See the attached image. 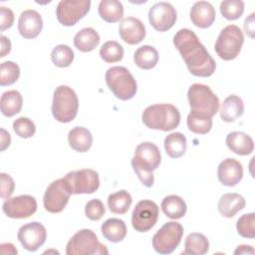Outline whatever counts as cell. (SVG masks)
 Returning a JSON list of instances; mask_svg holds the SVG:
<instances>
[{"label": "cell", "mask_w": 255, "mask_h": 255, "mask_svg": "<svg viewBox=\"0 0 255 255\" xmlns=\"http://www.w3.org/2000/svg\"><path fill=\"white\" fill-rule=\"evenodd\" d=\"M173 45L193 76L207 78L213 75L216 63L192 30L187 28L178 30L173 37Z\"/></svg>", "instance_id": "cell-1"}, {"label": "cell", "mask_w": 255, "mask_h": 255, "mask_svg": "<svg viewBox=\"0 0 255 255\" xmlns=\"http://www.w3.org/2000/svg\"><path fill=\"white\" fill-rule=\"evenodd\" d=\"M160 161L159 148L150 141H144L135 147L130 163L140 182L146 187H151L154 182L152 171L159 166Z\"/></svg>", "instance_id": "cell-2"}, {"label": "cell", "mask_w": 255, "mask_h": 255, "mask_svg": "<svg viewBox=\"0 0 255 255\" xmlns=\"http://www.w3.org/2000/svg\"><path fill=\"white\" fill-rule=\"evenodd\" d=\"M141 119L148 128L169 131L178 127L180 113L173 105L155 104L145 108Z\"/></svg>", "instance_id": "cell-3"}, {"label": "cell", "mask_w": 255, "mask_h": 255, "mask_svg": "<svg viewBox=\"0 0 255 255\" xmlns=\"http://www.w3.org/2000/svg\"><path fill=\"white\" fill-rule=\"evenodd\" d=\"M79 100L75 91L69 86L57 87L53 94L52 114L59 123H70L78 114Z\"/></svg>", "instance_id": "cell-4"}, {"label": "cell", "mask_w": 255, "mask_h": 255, "mask_svg": "<svg viewBox=\"0 0 255 255\" xmlns=\"http://www.w3.org/2000/svg\"><path fill=\"white\" fill-rule=\"evenodd\" d=\"M105 80L112 93L122 101L130 100L136 94V81L125 67L116 66L108 69Z\"/></svg>", "instance_id": "cell-5"}, {"label": "cell", "mask_w": 255, "mask_h": 255, "mask_svg": "<svg viewBox=\"0 0 255 255\" xmlns=\"http://www.w3.org/2000/svg\"><path fill=\"white\" fill-rule=\"evenodd\" d=\"M190 112L212 118L219 110V99L211 89L203 84H193L187 92Z\"/></svg>", "instance_id": "cell-6"}, {"label": "cell", "mask_w": 255, "mask_h": 255, "mask_svg": "<svg viewBox=\"0 0 255 255\" xmlns=\"http://www.w3.org/2000/svg\"><path fill=\"white\" fill-rule=\"evenodd\" d=\"M67 255H102L109 254L107 246L102 244L94 231L81 229L67 243Z\"/></svg>", "instance_id": "cell-7"}, {"label": "cell", "mask_w": 255, "mask_h": 255, "mask_svg": "<svg viewBox=\"0 0 255 255\" xmlns=\"http://www.w3.org/2000/svg\"><path fill=\"white\" fill-rule=\"evenodd\" d=\"M243 43L244 36L241 29L236 25H228L219 33L214 49L220 59L231 61L239 55Z\"/></svg>", "instance_id": "cell-8"}, {"label": "cell", "mask_w": 255, "mask_h": 255, "mask_svg": "<svg viewBox=\"0 0 255 255\" xmlns=\"http://www.w3.org/2000/svg\"><path fill=\"white\" fill-rule=\"evenodd\" d=\"M182 236V225L176 221H169L153 235L152 247L159 254H170L178 247Z\"/></svg>", "instance_id": "cell-9"}, {"label": "cell", "mask_w": 255, "mask_h": 255, "mask_svg": "<svg viewBox=\"0 0 255 255\" xmlns=\"http://www.w3.org/2000/svg\"><path fill=\"white\" fill-rule=\"evenodd\" d=\"M72 194H91L100 187L99 173L91 168H83L68 172L64 176Z\"/></svg>", "instance_id": "cell-10"}, {"label": "cell", "mask_w": 255, "mask_h": 255, "mask_svg": "<svg viewBox=\"0 0 255 255\" xmlns=\"http://www.w3.org/2000/svg\"><path fill=\"white\" fill-rule=\"evenodd\" d=\"M72 192L65 178H59L52 181L46 188L43 203L48 212L59 213L66 207Z\"/></svg>", "instance_id": "cell-11"}, {"label": "cell", "mask_w": 255, "mask_h": 255, "mask_svg": "<svg viewBox=\"0 0 255 255\" xmlns=\"http://www.w3.org/2000/svg\"><path fill=\"white\" fill-rule=\"evenodd\" d=\"M90 0H62L56 8L58 21L67 27L74 26L90 11Z\"/></svg>", "instance_id": "cell-12"}, {"label": "cell", "mask_w": 255, "mask_h": 255, "mask_svg": "<svg viewBox=\"0 0 255 255\" xmlns=\"http://www.w3.org/2000/svg\"><path fill=\"white\" fill-rule=\"evenodd\" d=\"M158 206L155 202L144 199L136 203L131 213V225L137 232H147L158 219Z\"/></svg>", "instance_id": "cell-13"}, {"label": "cell", "mask_w": 255, "mask_h": 255, "mask_svg": "<svg viewBox=\"0 0 255 255\" xmlns=\"http://www.w3.org/2000/svg\"><path fill=\"white\" fill-rule=\"evenodd\" d=\"M177 19L175 8L168 2H157L148 11L150 25L159 32H165L173 27Z\"/></svg>", "instance_id": "cell-14"}, {"label": "cell", "mask_w": 255, "mask_h": 255, "mask_svg": "<svg viewBox=\"0 0 255 255\" xmlns=\"http://www.w3.org/2000/svg\"><path fill=\"white\" fill-rule=\"evenodd\" d=\"M3 212L10 218L23 219L33 215L37 210L36 199L28 194L7 198L2 205Z\"/></svg>", "instance_id": "cell-15"}, {"label": "cell", "mask_w": 255, "mask_h": 255, "mask_svg": "<svg viewBox=\"0 0 255 255\" xmlns=\"http://www.w3.org/2000/svg\"><path fill=\"white\" fill-rule=\"evenodd\" d=\"M17 238L26 250L34 252L45 243L47 231L42 223L33 221L19 228Z\"/></svg>", "instance_id": "cell-16"}, {"label": "cell", "mask_w": 255, "mask_h": 255, "mask_svg": "<svg viewBox=\"0 0 255 255\" xmlns=\"http://www.w3.org/2000/svg\"><path fill=\"white\" fill-rule=\"evenodd\" d=\"M119 34L124 42L128 45H136L145 37V27L143 23L134 17H128L121 21Z\"/></svg>", "instance_id": "cell-17"}, {"label": "cell", "mask_w": 255, "mask_h": 255, "mask_svg": "<svg viewBox=\"0 0 255 255\" xmlns=\"http://www.w3.org/2000/svg\"><path fill=\"white\" fill-rule=\"evenodd\" d=\"M43 20L36 10H25L18 20V31L25 39H34L42 31Z\"/></svg>", "instance_id": "cell-18"}, {"label": "cell", "mask_w": 255, "mask_h": 255, "mask_svg": "<svg viewBox=\"0 0 255 255\" xmlns=\"http://www.w3.org/2000/svg\"><path fill=\"white\" fill-rule=\"evenodd\" d=\"M217 177L223 185L235 186L243 177V166L235 158H225L218 165Z\"/></svg>", "instance_id": "cell-19"}, {"label": "cell", "mask_w": 255, "mask_h": 255, "mask_svg": "<svg viewBox=\"0 0 255 255\" xmlns=\"http://www.w3.org/2000/svg\"><path fill=\"white\" fill-rule=\"evenodd\" d=\"M190 20L198 28L206 29L215 21L216 13L214 7L206 1H198L190 9Z\"/></svg>", "instance_id": "cell-20"}, {"label": "cell", "mask_w": 255, "mask_h": 255, "mask_svg": "<svg viewBox=\"0 0 255 255\" xmlns=\"http://www.w3.org/2000/svg\"><path fill=\"white\" fill-rule=\"evenodd\" d=\"M227 147L238 155L251 154L254 149V142L250 135L242 131L229 132L225 139Z\"/></svg>", "instance_id": "cell-21"}, {"label": "cell", "mask_w": 255, "mask_h": 255, "mask_svg": "<svg viewBox=\"0 0 255 255\" xmlns=\"http://www.w3.org/2000/svg\"><path fill=\"white\" fill-rule=\"evenodd\" d=\"M245 199L242 195L231 192L223 194L218 201V211L226 218L233 217L238 211L245 207Z\"/></svg>", "instance_id": "cell-22"}, {"label": "cell", "mask_w": 255, "mask_h": 255, "mask_svg": "<svg viewBox=\"0 0 255 255\" xmlns=\"http://www.w3.org/2000/svg\"><path fill=\"white\" fill-rule=\"evenodd\" d=\"M69 145L78 152L88 151L93 143V135L91 131L84 127L73 128L68 134Z\"/></svg>", "instance_id": "cell-23"}, {"label": "cell", "mask_w": 255, "mask_h": 255, "mask_svg": "<svg viewBox=\"0 0 255 255\" xmlns=\"http://www.w3.org/2000/svg\"><path fill=\"white\" fill-rule=\"evenodd\" d=\"M244 104L240 97L236 95L228 96L220 108V118L223 122L231 123L243 115Z\"/></svg>", "instance_id": "cell-24"}, {"label": "cell", "mask_w": 255, "mask_h": 255, "mask_svg": "<svg viewBox=\"0 0 255 255\" xmlns=\"http://www.w3.org/2000/svg\"><path fill=\"white\" fill-rule=\"evenodd\" d=\"M103 236L110 242H121L127 235L126 223L119 218H109L101 226Z\"/></svg>", "instance_id": "cell-25"}, {"label": "cell", "mask_w": 255, "mask_h": 255, "mask_svg": "<svg viewBox=\"0 0 255 255\" xmlns=\"http://www.w3.org/2000/svg\"><path fill=\"white\" fill-rule=\"evenodd\" d=\"M23 105V98L16 90L6 91L0 100V109L3 116L11 118L20 113Z\"/></svg>", "instance_id": "cell-26"}, {"label": "cell", "mask_w": 255, "mask_h": 255, "mask_svg": "<svg viewBox=\"0 0 255 255\" xmlns=\"http://www.w3.org/2000/svg\"><path fill=\"white\" fill-rule=\"evenodd\" d=\"M100 44V35L91 27L77 32L74 37V45L81 52H91Z\"/></svg>", "instance_id": "cell-27"}, {"label": "cell", "mask_w": 255, "mask_h": 255, "mask_svg": "<svg viewBox=\"0 0 255 255\" xmlns=\"http://www.w3.org/2000/svg\"><path fill=\"white\" fill-rule=\"evenodd\" d=\"M161 209L163 213L171 219L182 218L187 210L185 201L178 195H168L161 201Z\"/></svg>", "instance_id": "cell-28"}, {"label": "cell", "mask_w": 255, "mask_h": 255, "mask_svg": "<svg viewBox=\"0 0 255 255\" xmlns=\"http://www.w3.org/2000/svg\"><path fill=\"white\" fill-rule=\"evenodd\" d=\"M98 10L100 17L108 23L119 22L124 16V6L118 0H102Z\"/></svg>", "instance_id": "cell-29"}, {"label": "cell", "mask_w": 255, "mask_h": 255, "mask_svg": "<svg viewBox=\"0 0 255 255\" xmlns=\"http://www.w3.org/2000/svg\"><path fill=\"white\" fill-rule=\"evenodd\" d=\"M135 65L142 70H150L158 62V53L156 49L149 45H143L136 49L133 54Z\"/></svg>", "instance_id": "cell-30"}, {"label": "cell", "mask_w": 255, "mask_h": 255, "mask_svg": "<svg viewBox=\"0 0 255 255\" xmlns=\"http://www.w3.org/2000/svg\"><path fill=\"white\" fill-rule=\"evenodd\" d=\"M209 250L208 239L202 233H190L184 241V251L182 254L204 255Z\"/></svg>", "instance_id": "cell-31"}, {"label": "cell", "mask_w": 255, "mask_h": 255, "mask_svg": "<svg viewBox=\"0 0 255 255\" xmlns=\"http://www.w3.org/2000/svg\"><path fill=\"white\" fill-rule=\"evenodd\" d=\"M186 137L181 132H171L164 138V149L172 158L181 157L186 151Z\"/></svg>", "instance_id": "cell-32"}, {"label": "cell", "mask_w": 255, "mask_h": 255, "mask_svg": "<svg viewBox=\"0 0 255 255\" xmlns=\"http://www.w3.org/2000/svg\"><path fill=\"white\" fill-rule=\"evenodd\" d=\"M132 199L130 194L122 189L115 193H112L108 197V206L111 212L116 214H125L128 212L131 205Z\"/></svg>", "instance_id": "cell-33"}, {"label": "cell", "mask_w": 255, "mask_h": 255, "mask_svg": "<svg viewBox=\"0 0 255 255\" xmlns=\"http://www.w3.org/2000/svg\"><path fill=\"white\" fill-rule=\"evenodd\" d=\"M186 122L189 130L197 134H205L212 128V118L199 113L190 112Z\"/></svg>", "instance_id": "cell-34"}, {"label": "cell", "mask_w": 255, "mask_h": 255, "mask_svg": "<svg viewBox=\"0 0 255 255\" xmlns=\"http://www.w3.org/2000/svg\"><path fill=\"white\" fill-rule=\"evenodd\" d=\"M74 52L68 46L64 44L57 45L51 52V60L53 64L60 68L69 67L74 61Z\"/></svg>", "instance_id": "cell-35"}, {"label": "cell", "mask_w": 255, "mask_h": 255, "mask_svg": "<svg viewBox=\"0 0 255 255\" xmlns=\"http://www.w3.org/2000/svg\"><path fill=\"white\" fill-rule=\"evenodd\" d=\"M100 56L107 63L120 62L124 57V48L117 41H107L100 49Z\"/></svg>", "instance_id": "cell-36"}, {"label": "cell", "mask_w": 255, "mask_h": 255, "mask_svg": "<svg viewBox=\"0 0 255 255\" xmlns=\"http://www.w3.org/2000/svg\"><path fill=\"white\" fill-rule=\"evenodd\" d=\"M20 76V68L19 66L12 62L6 61L3 62L0 66V85L10 86L14 84Z\"/></svg>", "instance_id": "cell-37"}, {"label": "cell", "mask_w": 255, "mask_h": 255, "mask_svg": "<svg viewBox=\"0 0 255 255\" xmlns=\"http://www.w3.org/2000/svg\"><path fill=\"white\" fill-rule=\"evenodd\" d=\"M220 12L227 20H236L244 12V2L241 0H225L220 3Z\"/></svg>", "instance_id": "cell-38"}, {"label": "cell", "mask_w": 255, "mask_h": 255, "mask_svg": "<svg viewBox=\"0 0 255 255\" xmlns=\"http://www.w3.org/2000/svg\"><path fill=\"white\" fill-rule=\"evenodd\" d=\"M236 229L240 236L245 238L255 237V213L243 214L236 222Z\"/></svg>", "instance_id": "cell-39"}, {"label": "cell", "mask_w": 255, "mask_h": 255, "mask_svg": "<svg viewBox=\"0 0 255 255\" xmlns=\"http://www.w3.org/2000/svg\"><path fill=\"white\" fill-rule=\"evenodd\" d=\"M13 129L20 137L29 138L35 134L36 126L29 118L20 117L14 121Z\"/></svg>", "instance_id": "cell-40"}, {"label": "cell", "mask_w": 255, "mask_h": 255, "mask_svg": "<svg viewBox=\"0 0 255 255\" xmlns=\"http://www.w3.org/2000/svg\"><path fill=\"white\" fill-rule=\"evenodd\" d=\"M106 212L104 203L100 199H92L87 202L85 207L86 216L93 221L100 220Z\"/></svg>", "instance_id": "cell-41"}, {"label": "cell", "mask_w": 255, "mask_h": 255, "mask_svg": "<svg viewBox=\"0 0 255 255\" xmlns=\"http://www.w3.org/2000/svg\"><path fill=\"white\" fill-rule=\"evenodd\" d=\"M0 179H1V197L3 199H7L14 192V188H15L14 180L9 174L4 172L0 173Z\"/></svg>", "instance_id": "cell-42"}, {"label": "cell", "mask_w": 255, "mask_h": 255, "mask_svg": "<svg viewBox=\"0 0 255 255\" xmlns=\"http://www.w3.org/2000/svg\"><path fill=\"white\" fill-rule=\"evenodd\" d=\"M0 30L3 32L6 29H9L12 27L14 23V13L13 11L8 8L1 6L0 7Z\"/></svg>", "instance_id": "cell-43"}, {"label": "cell", "mask_w": 255, "mask_h": 255, "mask_svg": "<svg viewBox=\"0 0 255 255\" xmlns=\"http://www.w3.org/2000/svg\"><path fill=\"white\" fill-rule=\"evenodd\" d=\"M254 13H251L244 22V30L250 38H254Z\"/></svg>", "instance_id": "cell-44"}, {"label": "cell", "mask_w": 255, "mask_h": 255, "mask_svg": "<svg viewBox=\"0 0 255 255\" xmlns=\"http://www.w3.org/2000/svg\"><path fill=\"white\" fill-rule=\"evenodd\" d=\"M0 42H1V54H0V57L3 58L5 57L7 54L10 53L11 51V42L10 40L5 37L4 35H1L0 37Z\"/></svg>", "instance_id": "cell-45"}, {"label": "cell", "mask_w": 255, "mask_h": 255, "mask_svg": "<svg viewBox=\"0 0 255 255\" xmlns=\"http://www.w3.org/2000/svg\"><path fill=\"white\" fill-rule=\"evenodd\" d=\"M1 132V142H0V150L3 151L5 150L11 143V136L8 131H6L4 128L0 129Z\"/></svg>", "instance_id": "cell-46"}, {"label": "cell", "mask_w": 255, "mask_h": 255, "mask_svg": "<svg viewBox=\"0 0 255 255\" xmlns=\"http://www.w3.org/2000/svg\"><path fill=\"white\" fill-rule=\"evenodd\" d=\"M0 251L2 254H17V249L12 243H2Z\"/></svg>", "instance_id": "cell-47"}, {"label": "cell", "mask_w": 255, "mask_h": 255, "mask_svg": "<svg viewBox=\"0 0 255 255\" xmlns=\"http://www.w3.org/2000/svg\"><path fill=\"white\" fill-rule=\"evenodd\" d=\"M255 251L250 245H239L234 251V254H254Z\"/></svg>", "instance_id": "cell-48"}]
</instances>
